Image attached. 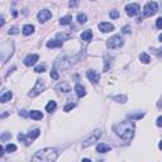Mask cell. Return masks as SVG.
Masks as SVG:
<instances>
[{
  "instance_id": "obj_1",
  "label": "cell",
  "mask_w": 162,
  "mask_h": 162,
  "mask_svg": "<svg viewBox=\"0 0 162 162\" xmlns=\"http://www.w3.org/2000/svg\"><path fill=\"white\" fill-rule=\"evenodd\" d=\"M134 128H135V125H134L133 119L128 118V120H124L119 124H115L113 127V131L120 138H123L125 141H131L134 137Z\"/></svg>"
},
{
  "instance_id": "obj_2",
  "label": "cell",
  "mask_w": 162,
  "mask_h": 162,
  "mask_svg": "<svg viewBox=\"0 0 162 162\" xmlns=\"http://www.w3.org/2000/svg\"><path fill=\"white\" fill-rule=\"evenodd\" d=\"M62 150L57 147H48V148H43V150H39L37 153L33 156L32 160L33 161H43V162H52L56 161L57 157L61 154Z\"/></svg>"
},
{
  "instance_id": "obj_3",
  "label": "cell",
  "mask_w": 162,
  "mask_h": 162,
  "mask_svg": "<svg viewBox=\"0 0 162 162\" xmlns=\"http://www.w3.org/2000/svg\"><path fill=\"white\" fill-rule=\"evenodd\" d=\"M39 134H41V131L38 129V128H34V129L29 131V133L27 135H24L23 133H19L18 134V139L21 142H24L25 146H29V144H32V142L36 139V138L39 137Z\"/></svg>"
},
{
  "instance_id": "obj_4",
  "label": "cell",
  "mask_w": 162,
  "mask_h": 162,
  "mask_svg": "<svg viewBox=\"0 0 162 162\" xmlns=\"http://www.w3.org/2000/svg\"><path fill=\"white\" fill-rule=\"evenodd\" d=\"M101 134H103V131L101 129H96V131H94L91 133V135L87 138V139H85L84 141V143H82V147L84 148H86L89 146H91V144H94L95 142H98L99 141V138L101 137Z\"/></svg>"
},
{
  "instance_id": "obj_5",
  "label": "cell",
  "mask_w": 162,
  "mask_h": 162,
  "mask_svg": "<svg viewBox=\"0 0 162 162\" xmlns=\"http://www.w3.org/2000/svg\"><path fill=\"white\" fill-rule=\"evenodd\" d=\"M123 39H122V37L119 34H115L111 38H109L107 41V46L108 48H111V49H115V48H120L122 46H123Z\"/></svg>"
},
{
  "instance_id": "obj_6",
  "label": "cell",
  "mask_w": 162,
  "mask_h": 162,
  "mask_svg": "<svg viewBox=\"0 0 162 162\" xmlns=\"http://www.w3.org/2000/svg\"><path fill=\"white\" fill-rule=\"evenodd\" d=\"M158 10V5L156 1H148L143 8V15L144 16H152L153 14H156Z\"/></svg>"
},
{
  "instance_id": "obj_7",
  "label": "cell",
  "mask_w": 162,
  "mask_h": 162,
  "mask_svg": "<svg viewBox=\"0 0 162 162\" xmlns=\"http://www.w3.org/2000/svg\"><path fill=\"white\" fill-rule=\"evenodd\" d=\"M44 89H46V85H44L43 80H39V79H38L37 82H36V86L32 89L31 92H29V96H31V98H36L37 95L41 94Z\"/></svg>"
},
{
  "instance_id": "obj_8",
  "label": "cell",
  "mask_w": 162,
  "mask_h": 162,
  "mask_svg": "<svg viewBox=\"0 0 162 162\" xmlns=\"http://www.w3.org/2000/svg\"><path fill=\"white\" fill-rule=\"evenodd\" d=\"M141 8L138 4H135V3H132V4H128L125 6V13L128 14V16H135L139 13Z\"/></svg>"
},
{
  "instance_id": "obj_9",
  "label": "cell",
  "mask_w": 162,
  "mask_h": 162,
  "mask_svg": "<svg viewBox=\"0 0 162 162\" xmlns=\"http://www.w3.org/2000/svg\"><path fill=\"white\" fill-rule=\"evenodd\" d=\"M37 18H38V22L39 23H46L47 21L52 18V13L48 10V9H43V10H41L37 14Z\"/></svg>"
},
{
  "instance_id": "obj_10",
  "label": "cell",
  "mask_w": 162,
  "mask_h": 162,
  "mask_svg": "<svg viewBox=\"0 0 162 162\" xmlns=\"http://www.w3.org/2000/svg\"><path fill=\"white\" fill-rule=\"evenodd\" d=\"M56 91H59V92H64V94H67V92L71 91V85L68 84L67 81H61L56 85Z\"/></svg>"
},
{
  "instance_id": "obj_11",
  "label": "cell",
  "mask_w": 162,
  "mask_h": 162,
  "mask_svg": "<svg viewBox=\"0 0 162 162\" xmlns=\"http://www.w3.org/2000/svg\"><path fill=\"white\" fill-rule=\"evenodd\" d=\"M86 76H87L89 80H90V82H92V84H98V82L100 81V75H99L96 71H94V70H89L86 72Z\"/></svg>"
},
{
  "instance_id": "obj_12",
  "label": "cell",
  "mask_w": 162,
  "mask_h": 162,
  "mask_svg": "<svg viewBox=\"0 0 162 162\" xmlns=\"http://www.w3.org/2000/svg\"><path fill=\"white\" fill-rule=\"evenodd\" d=\"M38 58H39L38 55H28L27 57L24 58V61H23V62H24L25 66H28V67H29V66H33V65H34L36 62L38 61Z\"/></svg>"
},
{
  "instance_id": "obj_13",
  "label": "cell",
  "mask_w": 162,
  "mask_h": 162,
  "mask_svg": "<svg viewBox=\"0 0 162 162\" xmlns=\"http://www.w3.org/2000/svg\"><path fill=\"white\" fill-rule=\"evenodd\" d=\"M98 27H99V29H100L101 32H104V33H108V32H110V31H113L114 29V25L111 24V23H108V22L100 23Z\"/></svg>"
},
{
  "instance_id": "obj_14",
  "label": "cell",
  "mask_w": 162,
  "mask_h": 162,
  "mask_svg": "<svg viewBox=\"0 0 162 162\" xmlns=\"http://www.w3.org/2000/svg\"><path fill=\"white\" fill-rule=\"evenodd\" d=\"M75 91H76V95H77L79 98H84L85 95H86V89H85V86L81 84H76Z\"/></svg>"
},
{
  "instance_id": "obj_15",
  "label": "cell",
  "mask_w": 162,
  "mask_h": 162,
  "mask_svg": "<svg viewBox=\"0 0 162 162\" xmlns=\"http://www.w3.org/2000/svg\"><path fill=\"white\" fill-rule=\"evenodd\" d=\"M62 41H59V39H51V41H48L47 42V48H56V47H58V48H61L62 47Z\"/></svg>"
},
{
  "instance_id": "obj_16",
  "label": "cell",
  "mask_w": 162,
  "mask_h": 162,
  "mask_svg": "<svg viewBox=\"0 0 162 162\" xmlns=\"http://www.w3.org/2000/svg\"><path fill=\"white\" fill-rule=\"evenodd\" d=\"M110 150H111V147L105 144V143H99L96 146V152H99V153H107V152H109Z\"/></svg>"
},
{
  "instance_id": "obj_17",
  "label": "cell",
  "mask_w": 162,
  "mask_h": 162,
  "mask_svg": "<svg viewBox=\"0 0 162 162\" xmlns=\"http://www.w3.org/2000/svg\"><path fill=\"white\" fill-rule=\"evenodd\" d=\"M29 117L32 119H34V120H41V119L43 118V114L39 110H31L29 111Z\"/></svg>"
},
{
  "instance_id": "obj_18",
  "label": "cell",
  "mask_w": 162,
  "mask_h": 162,
  "mask_svg": "<svg viewBox=\"0 0 162 162\" xmlns=\"http://www.w3.org/2000/svg\"><path fill=\"white\" fill-rule=\"evenodd\" d=\"M22 32H23V34H24V36L32 34V33L34 32V25H32V24H25L24 27H23Z\"/></svg>"
},
{
  "instance_id": "obj_19",
  "label": "cell",
  "mask_w": 162,
  "mask_h": 162,
  "mask_svg": "<svg viewBox=\"0 0 162 162\" xmlns=\"http://www.w3.org/2000/svg\"><path fill=\"white\" fill-rule=\"evenodd\" d=\"M91 38H92L91 29H87V31H85L84 33H81V39H82V41L89 42V41H91Z\"/></svg>"
},
{
  "instance_id": "obj_20",
  "label": "cell",
  "mask_w": 162,
  "mask_h": 162,
  "mask_svg": "<svg viewBox=\"0 0 162 162\" xmlns=\"http://www.w3.org/2000/svg\"><path fill=\"white\" fill-rule=\"evenodd\" d=\"M12 98H13V92L12 91H5L4 94L0 96V101H1V103H6V101H10Z\"/></svg>"
},
{
  "instance_id": "obj_21",
  "label": "cell",
  "mask_w": 162,
  "mask_h": 162,
  "mask_svg": "<svg viewBox=\"0 0 162 162\" xmlns=\"http://www.w3.org/2000/svg\"><path fill=\"white\" fill-rule=\"evenodd\" d=\"M56 108H57V104H56V101L51 100L48 101V104L46 105V111H48V113H53L56 110Z\"/></svg>"
},
{
  "instance_id": "obj_22",
  "label": "cell",
  "mask_w": 162,
  "mask_h": 162,
  "mask_svg": "<svg viewBox=\"0 0 162 162\" xmlns=\"http://www.w3.org/2000/svg\"><path fill=\"white\" fill-rule=\"evenodd\" d=\"M72 21V16L71 15H65V16H62V18H59V24L61 25H67V24H70Z\"/></svg>"
},
{
  "instance_id": "obj_23",
  "label": "cell",
  "mask_w": 162,
  "mask_h": 162,
  "mask_svg": "<svg viewBox=\"0 0 162 162\" xmlns=\"http://www.w3.org/2000/svg\"><path fill=\"white\" fill-rule=\"evenodd\" d=\"M139 59L143 62V64H150V62H151V57L147 53H144V52L139 55Z\"/></svg>"
},
{
  "instance_id": "obj_24",
  "label": "cell",
  "mask_w": 162,
  "mask_h": 162,
  "mask_svg": "<svg viewBox=\"0 0 162 162\" xmlns=\"http://www.w3.org/2000/svg\"><path fill=\"white\" fill-rule=\"evenodd\" d=\"M113 100L117 101V103L124 104L125 101H127V96H125V95H118V96H114V98H113Z\"/></svg>"
},
{
  "instance_id": "obj_25",
  "label": "cell",
  "mask_w": 162,
  "mask_h": 162,
  "mask_svg": "<svg viewBox=\"0 0 162 162\" xmlns=\"http://www.w3.org/2000/svg\"><path fill=\"white\" fill-rule=\"evenodd\" d=\"M10 138H12V133H10V132H4V133L1 134V137H0V141L5 142V141L10 139Z\"/></svg>"
},
{
  "instance_id": "obj_26",
  "label": "cell",
  "mask_w": 162,
  "mask_h": 162,
  "mask_svg": "<svg viewBox=\"0 0 162 162\" xmlns=\"http://www.w3.org/2000/svg\"><path fill=\"white\" fill-rule=\"evenodd\" d=\"M86 21H87V18H86V15H85L84 13H81V14L77 15V22L80 23V24H85Z\"/></svg>"
},
{
  "instance_id": "obj_27",
  "label": "cell",
  "mask_w": 162,
  "mask_h": 162,
  "mask_svg": "<svg viewBox=\"0 0 162 162\" xmlns=\"http://www.w3.org/2000/svg\"><path fill=\"white\" fill-rule=\"evenodd\" d=\"M5 150H6V152H8V153H13V152H15V151H16V146H15V144L9 143V144H6Z\"/></svg>"
},
{
  "instance_id": "obj_28",
  "label": "cell",
  "mask_w": 162,
  "mask_h": 162,
  "mask_svg": "<svg viewBox=\"0 0 162 162\" xmlns=\"http://www.w3.org/2000/svg\"><path fill=\"white\" fill-rule=\"evenodd\" d=\"M51 77L53 79V80H58L59 79V75H58V72H57V70H56L55 66H53V68L51 70Z\"/></svg>"
},
{
  "instance_id": "obj_29",
  "label": "cell",
  "mask_w": 162,
  "mask_h": 162,
  "mask_svg": "<svg viewBox=\"0 0 162 162\" xmlns=\"http://www.w3.org/2000/svg\"><path fill=\"white\" fill-rule=\"evenodd\" d=\"M144 117V113H138V114H131L128 115V118L129 119H142Z\"/></svg>"
},
{
  "instance_id": "obj_30",
  "label": "cell",
  "mask_w": 162,
  "mask_h": 162,
  "mask_svg": "<svg viewBox=\"0 0 162 162\" xmlns=\"http://www.w3.org/2000/svg\"><path fill=\"white\" fill-rule=\"evenodd\" d=\"M44 71H46L44 65H39V66H37V67L34 68V72H37V74H42V72H44Z\"/></svg>"
},
{
  "instance_id": "obj_31",
  "label": "cell",
  "mask_w": 162,
  "mask_h": 162,
  "mask_svg": "<svg viewBox=\"0 0 162 162\" xmlns=\"http://www.w3.org/2000/svg\"><path fill=\"white\" fill-rule=\"evenodd\" d=\"M70 37H71L70 34H61V33L57 34V39H59V41H66V39H68Z\"/></svg>"
},
{
  "instance_id": "obj_32",
  "label": "cell",
  "mask_w": 162,
  "mask_h": 162,
  "mask_svg": "<svg viewBox=\"0 0 162 162\" xmlns=\"http://www.w3.org/2000/svg\"><path fill=\"white\" fill-rule=\"evenodd\" d=\"M109 16H110L111 19H118L119 18V12L118 10H111L109 13Z\"/></svg>"
},
{
  "instance_id": "obj_33",
  "label": "cell",
  "mask_w": 162,
  "mask_h": 162,
  "mask_svg": "<svg viewBox=\"0 0 162 162\" xmlns=\"http://www.w3.org/2000/svg\"><path fill=\"white\" fill-rule=\"evenodd\" d=\"M109 64H110V57L105 56V66H104V72H107L109 70Z\"/></svg>"
},
{
  "instance_id": "obj_34",
  "label": "cell",
  "mask_w": 162,
  "mask_h": 162,
  "mask_svg": "<svg viewBox=\"0 0 162 162\" xmlns=\"http://www.w3.org/2000/svg\"><path fill=\"white\" fill-rule=\"evenodd\" d=\"M75 107H76V104H75V103H68V104L65 107V109H64V110H65V111H70L71 109H74Z\"/></svg>"
},
{
  "instance_id": "obj_35",
  "label": "cell",
  "mask_w": 162,
  "mask_h": 162,
  "mask_svg": "<svg viewBox=\"0 0 162 162\" xmlns=\"http://www.w3.org/2000/svg\"><path fill=\"white\" fill-rule=\"evenodd\" d=\"M79 3H80V0H70V6L71 8H76L79 5Z\"/></svg>"
},
{
  "instance_id": "obj_36",
  "label": "cell",
  "mask_w": 162,
  "mask_h": 162,
  "mask_svg": "<svg viewBox=\"0 0 162 162\" xmlns=\"http://www.w3.org/2000/svg\"><path fill=\"white\" fill-rule=\"evenodd\" d=\"M9 34H16V33H19V29L16 28V27H12L10 29H9Z\"/></svg>"
},
{
  "instance_id": "obj_37",
  "label": "cell",
  "mask_w": 162,
  "mask_h": 162,
  "mask_svg": "<svg viewBox=\"0 0 162 162\" xmlns=\"http://www.w3.org/2000/svg\"><path fill=\"white\" fill-rule=\"evenodd\" d=\"M156 27L158 29H162V16H160V18L156 21Z\"/></svg>"
},
{
  "instance_id": "obj_38",
  "label": "cell",
  "mask_w": 162,
  "mask_h": 162,
  "mask_svg": "<svg viewBox=\"0 0 162 162\" xmlns=\"http://www.w3.org/2000/svg\"><path fill=\"white\" fill-rule=\"evenodd\" d=\"M156 124H157V127H162V117H158L157 118Z\"/></svg>"
},
{
  "instance_id": "obj_39",
  "label": "cell",
  "mask_w": 162,
  "mask_h": 162,
  "mask_svg": "<svg viewBox=\"0 0 162 162\" xmlns=\"http://www.w3.org/2000/svg\"><path fill=\"white\" fill-rule=\"evenodd\" d=\"M19 115H22V117H29V113H27L25 110H21L19 111Z\"/></svg>"
},
{
  "instance_id": "obj_40",
  "label": "cell",
  "mask_w": 162,
  "mask_h": 162,
  "mask_svg": "<svg viewBox=\"0 0 162 162\" xmlns=\"http://www.w3.org/2000/svg\"><path fill=\"white\" fill-rule=\"evenodd\" d=\"M122 31H123V33H129L131 31H129V27H128V25H127V27H124L123 29H122Z\"/></svg>"
},
{
  "instance_id": "obj_41",
  "label": "cell",
  "mask_w": 162,
  "mask_h": 162,
  "mask_svg": "<svg viewBox=\"0 0 162 162\" xmlns=\"http://www.w3.org/2000/svg\"><path fill=\"white\" fill-rule=\"evenodd\" d=\"M4 156V147H0V157Z\"/></svg>"
},
{
  "instance_id": "obj_42",
  "label": "cell",
  "mask_w": 162,
  "mask_h": 162,
  "mask_svg": "<svg viewBox=\"0 0 162 162\" xmlns=\"http://www.w3.org/2000/svg\"><path fill=\"white\" fill-rule=\"evenodd\" d=\"M157 108H162V98H161V100L157 103Z\"/></svg>"
},
{
  "instance_id": "obj_43",
  "label": "cell",
  "mask_w": 162,
  "mask_h": 162,
  "mask_svg": "<svg viewBox=\"0 0 162 162\" xmlns=\"http://www.w3.org/2000/svg\"><path fill=\"white\" fill-rule=\"evenodd\" d=\"M4 23H5V21H4V18H1V23H0V25H1V27H3V25H4Z\"/></svg>"
},
{
  "instance_id": "obj_44",
  "label": "cell",
  "mask_w": 162,
  "mask_h": 162,
  "mask_svg": "<svg viewBox=\"0 0 162 162\" xmlns=\"http://www.w3.org/2000/svg\"><path fill=\"white\" fill-rule=\"evenodd\" d=\"M158 55L162 56V48H161V49H158Z\"/></svg>"
},
{
  "instance_id": "obj_45",
  "label": "cell",
  "mask_w": 162,
  "mask_h": 162,
  "mask_svg": "<svg viewBox=\"0 0 162 162\" xmlns=\"http://www.w3.org/2000/svg\"><path fill=\"white\" fill-rule=\"evenodd\" d=\"M82 161H84V162H90V160H89V158H84Z\"/></svg>"
},
{
  "instance_id": "obj_46",
  "label": "cell",
  "mask_w": 162,
  "mask_h": 162,
  "mask_svg": "<svg viewBox=\"0 0 162 162\" xmlns=\"http://www.w3.org/2000/svg\"><path fill=\"white\" fill-rule=\"evenodd\" d=\"M158 147H160V150H162V141L160 142V144H158Z\"/></svg>"
},
{
  "instance_id": "obj_47",
  "label": "cell",
  "mask_w": 162,
  "mask_h": 162,
  "mask_svg": "<svg viewBox=\"0 0 162 162\" xmlns=\"http://www.w3.org/2000/svg\"><path fill=\"white\" fill-rule=\"evenodd\" d=\"M160 41H162V34L160 36Z\"/></svg>"
},
{
  "instance_id": "obj_48",
  "label": "cell",
  "mask_w": 162,
  "mask_h": 162,
  "mask_svg": "<svg viewBox=\"0 0 162 162\" xmlns=\"http://www.w3.org/2000/svg\"><path fill=\"white\" fill-rule=\"evenodd\" d=\"M94 1H95V0H94Z\"/></svg>"
}]
</instances>
